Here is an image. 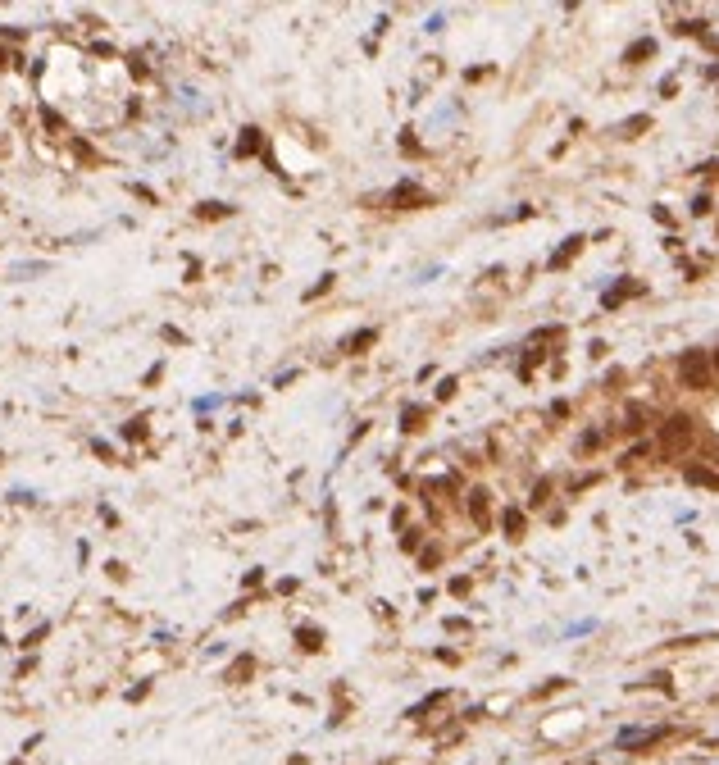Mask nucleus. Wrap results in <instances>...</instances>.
Here are the masks:
<instances>
[{
	"mask_svg": "<svg viewBox=\"0 0 719 765\" xmlns=\"http://www.w3.org/2000/svg\"><path fill=\"white\" fill-rule=\"evenodd\" d=\"M419 419H424V410H405V424L401 428H419Z\"/></svg>",
	"mask_w": 719,
	"mask_h": 765,
	"instance_id": "39448f33",
	"label": "nucleus"
},
{
	"mask_svg": "<svg viewBox=\"0 0 719 765\" xmlns=\"http://www.w3.org/2000/svg\"><path fill=\"white\" fill-rule=\"evenodd\" d=\"M692 433H697L692 419L674 415V419H665V428H660V447H665V451H687V447H692Z\"/></svg>",
	"mask_w": 719,
	"mask_h": 765,
	"instance_id": "f03ea898",
	"label": "nucleus"
},
{
	"mask_svg": "<svg viewBox=\"0 0 719 765\" xmlns=\"http://www.w3.org/2000/svg\"><path fill=\"white\" fill-rule=\"evenodd\" d=\"M483 497H487V492H474V519H478V524L487 519V501H483Z\"/></svg>",
	"mask_w": 719,
	"mask_h": 765,
	"instance_id": "20e7f679",
	"label": "nucleus"
},
{
	"mask_svg": "<svg viewBox=\"0 0 719 765\" xmlns=\"http://www.w3.org/2000/svg\"><path fill=\"white\" fill-rule=\"evenodd\" d=\"M687 483H701V488H719V474H715V470H701V465H692V470H687Z\"/></svg>",
	"mask_w": 719,
	"mask_h": 765,
	"instance_id": "7ed1b4c3",
	"label": "nucleus"
},
{
	"mask_svg": "<svg viewBox=\"0 0 719 765\" xmlns=\"http://www.w3.org/2000/svg\"><path fill=\"white\" fill-rule=\"evenodd\" d=\"M678 383H683V387H710V383H715V360H710L706 351H687L683 360H678Z\"/></svg>",
	"mask_w": 719,
	"mask_h": 765,
	"instance_id": "f257e3e1",
	"label": "nucleus"
}]
</instances>
